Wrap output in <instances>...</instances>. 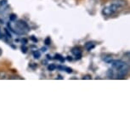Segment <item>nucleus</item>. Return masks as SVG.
<instances>
[{"label":"nucleus","instance_id":"nucleus-1","mask_svg":"<svg viewBox=\"0 0 130 130\" xmlns=\"http://www.w3.org/2000/svg\"><path fill=\"white\" fill-rule=\"evenodd\" d=\"M8 27L9 28V30L13 31L14 32H15L16 34H19V35H22V34H26L27 33L29 30H30V27H29L28 24L24 21L23 20H19L17 21L15 23H14V27L12 28L9 23L8 24Z\"/></svg>","mask_w":130,"mask_h":130},{"label":"nucleus","instance_id":"nucleus-2","mask_svg":"<svg viewBox=\"0 0 130 130\" xmlns=\"http://www.w3.org/2000/svg\"><path fill=\"white\" fill-rule=\"evenodd\" d=\"M125 4H111L108 6H105L104 9H102V14L105 16H111L113 14H115L116 12L118 10V9L121 6L124 5Z\"/></svg>","mask_w":130,"mask_h":130},{"label":"nucleus","instance_id":"nucleus-3","mask_svg":"<svg viewBox=\"0 0 130 130\" xmlns=\"http://www.w3.org/2000/svg\"><path fill=\"white\" fill-rule=\"evenodd\" d=\"M111 67L117 71L122 69V68H123L124 67H126V66H127V64L126 62H124V61H122V60H111Z\"/></svg>","mask_w":130,"mask_h":130},{"label":"nucleus","instance_id":"nucleus-4","mask_svg":"<svg viewBox=\"0 0 130 130\" xmlns=\"http://www.w3.org/2000/svg\"><path fill=\"white\" fill-rule=\"evenodd\" d=\"M72 55L76 57L77 60H79V59L82 58V56H83L82 50H81L79 48H77V47L73 48L72 50Z\"/></svg>","mask_w":130,"mask_h":130},{"label":"nucleus","instance_id":"nucleus-5","mask_svg":"<svg viewBox=\"0 0 130 130\" xmlns=\"http://www.w3.org/2000/svg\"><path fill=\"white\" fill-rule=\"evenodd\" d=\"M84 47H85V48L88 51H90V50H92L93 48L95 47V43H94V42H88V43H85Z\"/></svg>","mask_w":130,"mask_h":130},{"label":"nucleus","instance_id":"nucleus-6","mask_svg":"<svg viewBox=\"0 0 130 130\" xmlns=\"http://www.w3.org/2000/svg\"><path fill=\"white\" fill-rule=\"evenodd\" d=\"M56 68H58V69L60 70H62L63 72L65 71L67 73H72V69L70 67H62V66H59V67H56Z\"/></svg>","mask_w":130,"mask_h":130},{"label":"nucleus","instance_id":"nucleus-7","mask_svg":"<svg viewBox=\"0 0 130 130\" xmlns=\"http://www.w3.org/2000/svg\"><path fill=\"white\" fill-rule=\"evenodd\" d=\"M55 60H59V61H60V62H61V63H63L64 61H65V59H64L63 56H62V55H59V54H57V55H55Z\"/></svg>","mask_w":130,"mask_h":130},{"label":"nucleus","instance_id":"nucleus-8","mask_svg":"<svg viewBox=\"0 0 130 130\" xmlns=\"http://www.w3.org/2000/svg\"><path fill=\"white\" fill-rule=\"evenodd\" d=\"M106 75H107V77L108 78H112L113 77V70H111V69H109L107 71V73H106Z\"/></svg>","mask_w":130,"mask_h":130},{"label":"nucleus","instance_id":"nucleus-9","mask_svg":"<svg viewBox=\"0 0 130 130\" xmlns=\"http://www.w3.org/2000/svg\"><path fill=\"white\" fill-rule=\"evenodd\" d=\"M40 55H41V54H40V52H39L38 50H36V51H34V52H33V56H34V58H35V59H39V58H40Z\"/></svg>","mask_w":130,"mask_h":130},{"label":"nucleus","instance_id":"nucleus-10","mask_svg":"<svg viewBox=\"0 0 130 130\" xmlns=\"http://www.w3.org/2000/svg\"><path fill=\"white\" fill-rule=\"evenodd\" d=\"M55 69H56V66L54 65V64H50L48 67V70L50 71V72H53V71H55Z\"/></svg>","mask_w":130,"mask_h":130},{"label":"nucleus","instance_id":"nucleus-11","mask_svg":"<svg viewBox=\"0 0 130 130\" xmlns=\"http://www.w3.org/2000/svg\"><path fill=\"white\" fill-rule=\"evenodd\" d=\"M16 19H17L16 14H11L10 15H9V21H16Z\"/></svg>","mask_w":130,"mask_h":130},{"label":"nucleus","instance_id":"nucleus-12","mask_svg":"<svg viewBox=\"0 0 130 130\" xmlns=\"http://www.w3.org/2000/svg\"><path fill=\"white\" fill-rule=\"evenodd\" d=\"M44 43H45L46 45H50V44H51V39H50V37H47V38H45Z\"/></svg>","mask_w":130,"mask_h":130},{"label":"nucleus","instance_id":"nucleus-13","mask_svg":"<svg viewBox=\"0 0 130 130\" xmlns=\"http://www.w3.org/2000/svg\"><path fill=\"white\" fill-rule=\"evenodd\" d=\"M21 51H22V53L26 54V52H27V47H26V46H25V45L21 46Z\"/></svg>","mask_w":130,"mask_h":130},{"label":"nucleus","instance_id":"nucleus-14","mask_svg":"<svg viewBox=\"0 0 130 130\" xmlns=\"http://www.w3.org/2000/svg\"><path fill=\"white\" fill-rule=\"evenodd\" d=\"M104 60H105V61H106L108 63H111V61L112 60V57L111 56H107V57L105 58Z\"/></svg>","mask_w":130,"mask_h":130},{"label":"nucleus","instance_id":"nucleus-15","mask_svg":"<svg viewBox=\"0 0 130 130\" xmlns=\"http://www.w3.org/2000/svg\"><path fill=\"white\" fill-rule=\"evenodd\" d=\"M83 79H89V80H91L92 79V77L91 75H84L83 77Z\"/></svg>","mask_w":130,"mask_h":130},{"label":"nucleus","instance_id":"nucleus-16","mask_svg":"<svg viewBox=\"0 0 130 130\" xmlns=\"http://www.w3.org/2000/svg\"><path fill=\"white\" fill-rule=\"evenodd\" d=\"M41 51H42V52H46V51H47V48H41Z\"/></svg>","mask_w":130,"mask_h":130},{"label":"nucleus","instance_id":"nucleus-17","mask_svg":"<svg viewBox=\"0 0 130 130\" xmlns=\"http://www.w3.org/2000/svg\"><path fill=\"white\" fill-rule=\"evenodd\" d=\"M31 39H32V40H33L34 42H38V39H36L35 38H34V36L31 37Z\"/></svg>","mask_w":130,"mask_h":130},{"label":"nucleus","instance_id":"nucleus-18","mask_svg":"<svg viewBox=\"0 0 130 130\" xmlns=\"http://www.w3.org/2000/svg\"><path fill=\"white\" fill-rule=\"evenodd\" d=\"M67 57H68V58H67V60H69V61H71V60H72V58H70V56H67Z\"/></svg>","mask_w":130,"mask_h":130},{"label":"nucleus","instance_id":"nucleus-19","mask_svg":"<svg viewBox=\"0 0 130 130\" xmlns=\"http://www.w3.org/2000/svg\"><path fill=\"white\" fill-rule=\"evenodd\" d=\"M50 57H51L50 55H47V59H48V60H50V59H51Z\"/></svg>","mask_w":130,"mask_h":130},{"label":"nucleus","instance_id":"nucleus-20","mask_svg":"<svg viewBox=\"0 0 130 130\" xmlns=\"http://www.w3.org/2000/svg\"><path fill=\"white\" fill-rule=\"evenodd\" d=\"M1 55H2V50L0 48V56H1Z\"/></svg>","mask_w":130,"mask_h":130},{"label":"nucleus","instance_id":"nucleus-21","mask_svg":"<svg viewBox=\"0 0 130 130\" xmlns=\"http://www.w3.org/2000/svg\"><path fill=\"white\" fill-rule=\"evenodd\" d=\"M1 38H2V34L0 33V39H1Z\"/></svg>","mask_w":130,"mask_h":130}]
</instances>
